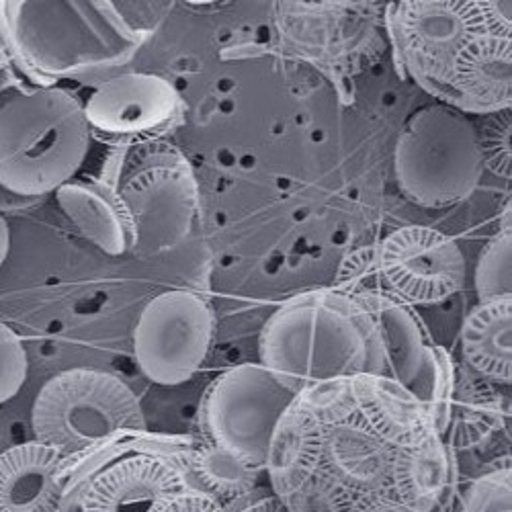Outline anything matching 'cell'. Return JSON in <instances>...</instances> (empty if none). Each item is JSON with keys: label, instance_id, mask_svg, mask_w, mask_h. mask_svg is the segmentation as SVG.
Returning a JSON list of instances; mask_svg holds the SVG:
<instances>
[{"label": "cell", "instance_id": "cell-1", "mask_svg": "<svg viewBox=\"0 0 512 512\" xmlns=\"http://www.w3.org/2000/svg\"><path fill=\"white\" fill-rule=\"evenodd\" d=\"M265 476L289 512H445L457 459L408 390L355 375L293 398Z\"/></svg>", "mask_w": 512, "mask_h": 512}, {"label": "cell", "instance_id": "cell-2", "mask_svg": "<svg viewBox=\"0 0 512 512\" xmlns=\"http://www.w3.org/2000/svg\"><path fill=\"white\" fill-rule=\"evenodd\" d=\"M259 359L293 396L334 379L383 377L375 324L357 295L340 289L287 300L263 326Z\"/></svg>", "mask_w": 512, "mask_h": 512}, {"label": "cell", "instance_id": "cell-3", "mask_svg": "<svg viewBox=\"0 0 512 512\" xmlns=\"http://www.w3.org/2000/svg\"><path fill=\"white\" fill-rule=\"evenodd\" d=\"M400 72L441 105L512 35L510 3L412 0L383 7Z\"/></svg>", "mask_w": 512, "mask_h": 512}, {"label": "cell", "instance_id": "cell-4", "mask_svg": "<svg viewBox=\"0 0 512 512\" xmlns=\"http://www.w3.org/2000/svg\"><path fill=\"white\" fill-rule=\"evenodd\" d=\"M7 54L37 82L117 68L142 35L111 3H0Z\"/></svg>", "mask_w": 512, "mask_h": 512}, {"label": "cell", "instance_id": "cell-5", "mask_svg": "<svg viewBox=\"0 0 512 512\" xmlns=\"http://www.w3.org/2000/svg\"><path fill=\"white\" fill-rule=\"evenodd\" d=\"M91 130L82 103L58 87L21 93L0 107V187L37 199L74 179Z\"/></svg>", "mask_w": 512, "mask_h": 512}, {"label": "cell", "instance_id": "cell-6", "mask_svg": "<svg viewBox=\"0 0 512 512\" xmlns=\"http://www.w3.org/2000/svg\"><path fill=\"white\" fill-rule=\"evenodd\" d=\"M35 441L66 463L89 457L127 435L146 431L138 396L117 375L68 369L52 377L31 410Z\"/></svg>", "mask_w": 512, "mask_h": 512}, {"label": "cell", "instance_id": "cell-7", "mask_svg": "<svg viewBox=\"0 0 512 512\" xmlns=\"http://www.w3.org/2000/svg\"><path fill=\"white\" fill-rule=\"evenodd\" d=\"M484 170L480 130L447 105L418 109L396 140V185L416 207L439 211L463 203L478 189Z\"/></svg>", "mask_w": 512, "mask_h": 512}, {"label": "cell", "instance_id": "cell-8", "mask_svg": "<svg viewBox=\"0 0 512 512\" xmlns=\"http://www.w3.org/2000/svg\"><path fill=\"white\" fill-rule=\"evenodd\" d=\"M101 179L113 185L130 213L140 256L173 250L191 234L199 191L181 150L164 142L119 148Z\"/></svg>", "mask_w": 512, "mask_h": 512}, {"label": "cell", "instance_id": "cell-9", "mask_svg": "<svg viewBox=\"0 0 512 512\" xmlns=\"http://www.w3.org/2000/svg\"><path fill=\"white\" fill-rule=\"evenodd\" d=\"M273 15L283 48L332 80L365 72L386 52L375 3H277Z\"/></svg>", "mask_w": 512, "mask_h": 512}, {"label": "cell", "instance_id": "cell-10", "mask_svg": "<svg viewBox=\"0 0 512 512\" xmlns=\"http://www.w3.org/2000/svg\"><path fill=\"white\" fill-rule=\"evenodd\" d=\"M293 398L261 363L236 365L213 379L203 394L201 441L265 472L273 433Z\"/></svg>", "mask_w": 512, "mask_h": 512}, {"label": "cell", "instance_id": "cell-11", "mask_svg": "<svg viewBox=\"0 0 512 512\" xmlns=\"http://www.w3.org/2000/svg\"><path fill=\"white\" fill-rule=\"evenodd\" d=\"M216 314L205 297L187 289L158 293L134 328V357L156 386L187 383L209 357Z\"/></svg>", "mask_w": 512, "mask_h": 512}, {"label": "cell", "instance_id": "cell-12", "mask_svg": "<svg viewBox=\"0 0 512 512\" xmlns=\"http://www.w3.org/2000/svg\"><path fill=\"white\" fill-rule=\"evenodd\" d=\"M369 271L373 283L365 289L414 308L437 306L463 289L467 261L455 238L426 226H404L377 244Z\"/></svg>", "mask_w": 512, "mask_h": 512}, {"label": "cell", "instance_id": "cell-13", "mask_svg": "<svg viewBox=\"0 0 512 512\" xmlns=\"http://www.w3.org/2000/svg\"><path fill=\"white\" fill-rule=\"evenodd\" d=\"M82 109L91 136L117 150L162 142L185 117L175 84L152 72H123L103 80Z\"/></svg>", "mask_w": 512, "mask_h": 512}, {"label": "cell", "instance_id": "cell-14", "mask_svg": "<svg viewBox=\"0 0 512 512\" xmlns=\"http://www.w3.org/2000/svg\"><path fill=\"white\" fill-rule=\"evenodd\" d=\"M183 490L187 486L173 459L136 453L99 469L82 490L78 512H160Z\"/></svg>", "mask_w": 512, "mask_h": 512}, {"label": "cell", "instance_id": "cell-15", "mask_svg": "<svg viewBox=\"0 0 512 512\" xmlns=\"http://www.w3.org/2000/svg\"><path fill=\"white\" fill-rule=\"evenodd\" d=\"M66 461L37 441L0 453V512H62Z\"/></svg>", "mask_w": 512, "mask_h": 512}, {"label": "cell", "instance_id": "cell-16", "mask_svg": "<svg viewBox=\"0 0 512 512\" xmlns=\"http://www.w3.org/2000/svg\"><path fill=\"white\" fill-rule=\"evenodd\" d=\"M58 203L76 230L111 256L134 252L132 218L113 185L103 179L68 181L56 191Z\"/></svg>", "mask_w": 512, "mask_h": 512}, {"label": "cell", "instance_id": "cell-17", "mask_svg": "<svg viewBox=\"0 0 512 512\" xmlns=\"http://www.w3.org/2000/svg\"><path fill=\"white\" fill-rule=\"evenodd\" d=\"M461 357L469 373L492 383L512 381V295L478 304L463 320Z\"/></svg>", "mask_w": 512, "mask_h": 512}, {"label": "cell", "instance_id": "cell-18", "mask_svg": "<svg viewBox=\"0 0 512 512\" xmlns=\"http://www.w3.org/2000/svg\"><path fill=\"white\" fill-rule=\"evenodd\" d=\"M175 463L181 469L187 490L205 494L222 506L259 488L265 476L263 469H256L238 455L205 441L185 451L181 461Z\"/></svg>", "mask_w": 512, "mask_h": 512}, {"label": "cell", "instance_id": "cell-19", "mask_svg": "<svg viewBox=\"0 0 512 512\" xmlns=\"http://www.w3.org/2000/svg\"><path fill=\"white\" fill-rule=\"evenodd\" d=\"M502 408L492 383L457 371L451 396L445 443L455 449H474L502 424Z\"/></svg>", "mask_w": 512, "mask_h": 512}, {"label": "cell", "instance_id": "cell-20", "mask_svg": "<svg viewBox=\"0 0 512 512\" xmlns=\"http://www.w3.org/2000/svg\"><path fill=\"white\" fill-rule=\"evenodd\" d=\"M512 236H510V205L504 211V222L500 230L482 248L476 273L474 291L478 304L498 300V297L512 295Z\"/></svg>", "mask_w": 512, "mask_h": 512}, {"label": "cell", "instance_id": "cell-21", "mask_svg": "<svg viewBox=\"0 0 512 512\" xmlns=\"http://www.w3.org/2000/svg\"><path fill=\"white\" fill-rule=\"evenodd\" d=\"M510 478V457H504L467 486L457 512H512Z\"/></svg>", "mask_w": 512, "mask_h": 512}, {"label": "cell", "instance_id": "cell-22", "mask_svg": "<svg viewBox=\"0 0 512 512\" xmlns=\"http://www.w3.org/2000/svg\"><path fill=\"white\" fill-rule=\"evenodd\" d=\"M27 351L19 334L0 320V404L11 402L25 386Z\"/></svg>", "mask_w": 512, "mask_h": 512}, {"label": "cell", "instance_id": "cell-23", "mask_svg": "<svg viewBox=\"0 0 512 512\" xmlns=\"http://www.w3.org/2000/svg\"><path fill=\"white\" fill-rule=\"evenodd\" d=\"M480 144L484 166H490L502 177H510V117L488 123L486 130L480 132Z\"/></svg>", "mask_w": 512, "mask_h": 512}, {"label": "cell", "instance_id": "cell-24", "mask_svg": "<svg viewBox=\"0 0 512 512\" xmlns=\"http://www.w3.org/2000/svg\"><path fill=\"white\" fill-rule=\"evenodd\" d=\"M226 512H289L269 486L256 488L240 500L224 506Z\"/></svg>", "mask_w": 512, "mask_h": 512}, {"label": "cell", "instance_id": "cell-25", "mask_svg": "<svg viewBox=\"0 0 512 512\" xmlns=\"http://www.w3.org/2000/svg\"><path fill=\"white\" fill-rule=\"evenodd\" d=\"M160 512H226V510L218 500L193 490H183L181 494L170 498L160 508Z\"/></svg>", "mask_w": 512, "mask_h": 512}, {"label": "cell", "instance_id": "cell-26", "mask_svg": "<svg viewBox=\"0 0 512 512\" xmlns=\"http://www.w3.org/2000/svg\"><path fill=\"white\" fill-rule=\"evenodd\" d=\"M9 250H11V230H9L7 220L0 216V267L5 265Z\"/></svg>", "mask_w": 512, "mask_h": 512}]
</instances>
